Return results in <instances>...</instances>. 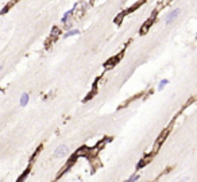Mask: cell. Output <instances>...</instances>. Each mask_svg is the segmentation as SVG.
<instances>
[{"label": "cell", "mask_w": 197, "mask_h": 182, "mask_svg": "<svg viewBox=\"0 0 197 182\" xmlns=\"http://www.w3.org/2000/svg\"><path fill=\"white\" fill-rule=\"evenodd\" d=\"M180 15H181V10H180V8H176V10L169 11V12L166 14V16H165V23L166 24H170L171 22H174Z\"/></svg>", "instance_id": "cell-1"}, {"label": "cell", "mask_w": 197, "mask_h": 182, "mask_svg": "<svg viewBox=\"0 0 197 182\" xmlns=\"http://www.w3.org/2000/svg\"><path fill=\"white\" fill-rule=\"evenodd\" d=\"M67 152H69L67 146L61 144V146H58L57 148H56V151H54V156H56V158H62V156L66 155Z\"/></svg>", "instance_id": "cell-2"}, {"label": "cell", "mask_w": 197, "mask_h": 182, "mask_svg": "<svg viewBox=\"0 0 197 182\" xmlns=\"http://www.w3.org/2000/svg\"><path fill=\"white\" fill-rule=\"evenodd\" d=\"M74 8H76V5H74V7H73L72 10L66 11V12H65V14H63V15H62V18H61V22H62L63 24H65V23H67V20H69V19H70V18H72L73 12H74Z\"/></svg>", "instance_id": "cell-3"}, {"label": "cell", "mask_w": 197, "mask_h": 182, "mask_svg": "<svg viewBox=\"0 0 197 182\" xmlns=\"http://www.w3.org/2000/svg\"><path fill=\"white\" fill-rule=\"evenodd\" d=\"M28 101H30V96H28V93H23L20 96L19 104H20V107H26V105L28 104Z\"/></svg>", "instance_id": "cell-4"}, {"label": "cell", "mask_w": 197, "mask_h": 182, "mask_svg": "<svg viewBox=\"0 0 197 182\" xmlns=\"http://www.w3.org/2000/svg\"><path fill=\"white\" fill-rule=\"evenodd\" d=\"M80 34V30L78 28H72V30H67L65 34H63V38L66 39V38H70V36H76Z\"/></svg>", "instance_id": "cell-5"}, {"label": "cell", "mask_w": 197, "mask_h": 182, "mask_svg": "<svg viewBox=\"0 0 197 182\" xmlns=\"http://www.w3.org/2000/svg\"><path fill=\"white\" fill-rule=\"evenodd\" d=\"M167 84H169V80H166V78L161 80V81H159V84H158V90H162V89L165 88Z\"/></svg>", "instance_id": "cell-6"}, {"label": "cell", "mask_w": 197, "mask_h": 182, "mask_svg": "<svg viewBox=\"0 0 197 182\" xmlns=\"http://www.w3.org/2000/svg\"><path fill=\"white\" fill-rule=\"evenodd\" d=\"M138 179H139V174H132V175H131V177L128 178L127 181H124V182H136Z\"/></svg>", "instance_id": "cell-7"}, {"label": "cell", "mask_w": 197, "mask_h": 182, "mask_svg": "<svg viewBox=\"0 0 197 182\" xmlns=\"http://www.w3.org/2000/svg\"><path fill=\"white\" fill-rule=\"evenodd\" d=\"M1 69H3V66H0V72H1Z\"/></svg>", "instance_id": "cell-8"}]
</instances>
